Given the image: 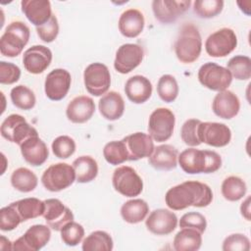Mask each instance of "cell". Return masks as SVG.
I'll return each instance as SVG.
<instances>
[{"instance_id": "cell-35", "label": "cell", "mask_w": 251, "mask_h": 251, "mask_svg": "<svg viewBox=\"0 0 251 251\" xmlns=\"http://www.w3.org/2000/svg\"><path fill=\"white\" fill-rule=\"evenodd\" d=\"M221 191L224 198L227 201H238L246 194L247 186L245 181L236 176L226 177L222 183Z\"/></svg>"}, {"instance_id": "cell-43", "label": "cell", "mask_w": 251, "mask_h": 251, "mask_svg": "<svg viewBox=\"0 0 251 251\" xmlns=\"http://www.w3.org/2000/svg\"><path fill=\"white\" fill-rule=\"evenodd\" d=\"M22 223V219L13 203L0 210V229L11 231Z\"/></svg>"}, {"instance_id": "cell-4", "label": "cell", "mask_w": 251, "mask_h": 251, "mask_svg": "<svg viewBox=\"0 0 251 251\" xmlns=\"http://www.w3.org/2000/svg\"><path fill=\"white\" fill-rule=\"evenodd\" d=\"M30 36L28 26L20 21L12 22L0 38V52L5 57L19 56L27 44Z\"/></svg>"}, {"instance_id": "cell-9", "label": "cell", "mask_w": 251, "mask_h": 251, "mask_svg": "<svg viewBox=\"0 0 251 251\" xmlns=\"http://www.w3.org/2000/svg\"><path fill=\"white\" fill-rule=\"evenodd\" d=\"M112 183L115 190L126 197L138 196L143 190L141 177L128 166H121L114 171Z\"/></svg>"}, {"instance_id": "cell-10", "label": "cell", "mask_w": 251, "mask_h": 251, "mask_svg": "<svg viewBox=\"0 0 251 251\" xmlns=\"http://www.w3.org/2000/svg\"><path fill=\"white\" fill-rule=\"evenodd\" d=\"M83 82L87 92L93 96L107 93L111 85V75L108 67L102 63H92L83 72Z\"/></svg>"}, {"instance_id": "cell-31", "label": "cell", "mask_w": 251, "mask_h": 251, "mask_svg": "<svg viewBox=\"0 0 251 251\" xmlns=\"http://www.w3.org/2000/svg\"><path fill=\"white\" fill-rule=\"evenodd\" d=\"M149 213V206L143 199H131L121 207V216L128 224H138L145 220Z\"/></svg>"}, {"instance_id": "cell-27", "label": "cell", "mask_w": 251, "mask_h": 251, "mask_svg": "<svg viewBox=\"0 0 251 251\" xmlns=\"http://www.w3.org/2000/svg\"><path fill=\"white\" fill-rule=\"evenodd\" d=\"M144 24V16L139 10L127 9L120 16L118 26L120 32L124 36L134 38L142 32Z\"/></svg>"}, {"instance_id": "cell-39", "label": "cell", "mask_w": 251, "mask_h": 251, "mask_svg": "<svg viewBox=\"0 0 251 251\" xmlns=\"http://www.w3.org/2000/svg\"><path fill=\"white\" fill-rule=\"evenodd\" d=\"M178 84L176 79L171 75H163L157 83L159 97L166 103L174 102L178 95Z\"/></svg>"}, {"instance_id": "cell-8", "label": "cell", "mask_w": 251, "mask_h": 251, "mask_svg": "<svg viewBox=\"0 0 251 251\" xmlns=\"http://www.w3.org/2000/svg\"><path fill=\"white\" fill-rule=\"evenodd\" d=\"M176 124L175 114L168 108L155 109L148 121V132L153 140L164 142L171 138Z\"/></svg>"}, {"instance_id": "cell-25", "label": "cell", "mask_w": 251, "mask_h": 251, "mask_svg": "<svg viewBox=\"0 0 251 251\" xmlns=\"http://www.w3.org/2000/svg\"><path fill=\"white\" fill-rule=\"evenodd\" d=\"M125 92L129 101L134 104L145 103L152 95V84L143 75H133L125 84Z\"/></svg>"}, {"instance_id": "cell-44", "label": "cell", "mask_w": 251, "mask_h": 251, "mask_svg": "<svg viewBox=\"0 0 251 251\" xmlns=\"http://www.w3.org/2000/svg\"><path fill=\"white\" fill-rule=\"evenodd\" d=\"M201 121L198 119H189L184 122L180 129L181 140L188 146L195 147L201 144L198 136V126Z\"/></svg>"}, {"instance_id": "cell-38", "label": "cell", "mask_w": 251, "mask_h": 251, "mask_svg": "<svg viewBox=\"0 0 251 251\" xmlns=\"http://www.w3.org/2000/svg\"><path fill=\"white\" fill-rule=\"evenodd\" d=\"M10 97L13 105L21 110H30L34 107L36 102L33 91L23 84L13 87L10 92Z\"/></svg>"}, {"instance_id": "cell-17", "label": "cell", "mask_w": 251, "mask_h": 251, "mask_svg": "<svg viewBox=\"0 0 251 251\" xmlns=\"http://www.w3.org/2000/svg\"><path fill=\"white\" fill-rule=\"evenodd\" d=\"M44 204L45 210L42 216L50 228L60 231L65 225L74 221V214L71 209L65 206L59 199H46Z\"/></svg>"}, {"instance_id": "cell-23", "label": "cell", "mask_w": 251, "mask_h": 251, "mask_svg": "<svg viewBox=\"0 0 251 251\" xmlns=\"http://www.w3.org/2000/svg\"><path fill=\"white\" fill-rule=\"evenodd\" d=\"M21 7L26 19L36 27L46 24L53 15L48 0H23Z\"/></svg>"}, {"instance_id": "cell-48", "label": "cell", "mask_w": 251, "mask_h": 251, "mask_svg": "<svg viewBox=\"0 0 251 251\" xmlns=\"http://www.w3.org/2000/svg\"><path fill=\"white\" fill-rule=\"evenodd\" d=\"M21 70L20 68L10 62H0V83L13 84L20 79Z\"/></svg>"}, {"instance_id": "cell-22", "label": "cell", "mask_w": 251, "mask_h": 251, "mask_svg": "<svg viewBox=\"0 0 251 251\" xmlns=\"http://www.w3.org/2000/svg\"><path fill=\"white\" fill-rule=\"evenodd\" d=\"M95 112L92 98L86 95L75 97L67 106L66 116L74 124H83L89 121Z\"/></svg>"}, {"instance_id": "cell-2", "label": "cell", "mask_w": 251, "mask_h": 251, "mask_svg": "<svg viewBox=\"0 0 251 251\" xmlns=\"http://www.w3.org/2000/svg\"><path fill=\"white\" fill-rule=\"evenodd\" d=\"M177 163L186 174H212L222 167V158L215 151L191 147L178 155Z\"/></svg>"}, {"instance_id": "cell-14", "label": "cell", "mask_w": 251, "mask_h": 251, "mask_svg": "<svg viewBox=\"0 0 251 251\" xmlns=\"http://www.w3.org/2000/svg\"><path fill=\"white\" fill-rule=\"evenodd\" d=\"M199 140L213 147H224L231 139L230 128L223 123L201 122L198 126Z\"/></svg>"}, {"instance_id": "cell-47", "label": "cell", "mask_w": 251, "mask_h": 251, "mask_svg": "<svg viewBox=\"0 0 251 251\" xmlns=\"http://www.w3.org/2000/svg\"><path fill=\"white\" fill-rule=\"evenodd\" d=\"M36 32L38 37L46 43L54 41L59 33V24L57 17L53 14L50 20L41 26L36 27Z\"/></svg>"}, {"instance_id": "cell-40", "label": "cell", "mask_w": 251, "mask_h": 251, "mask_svg": "<svg viewBox=\"0 0 251 251\" xmlns=\"http://www.w3.org/2000/svg\"><path fill=\"white\" fill-rule=\"evenodd\" d=\"M224 1L222 0H197L193 3V12L202 19H211L223 11Z\"/></svg>"}, {"instance_id": "cell-37", "label": "cell", "mask_w": 251, "mask_h": 251, "mask_svg": "<svg viewBox=\"0 0 251 251\" xmlns=\"http://www.w3.org/2000/svg\"><path fill=\"white\" fill-rule=\"evenodd\" d=\"M232 77L237 80H248L251 77V59L248 56L236 55L226 64Z\"/></svg>"}, {"instance_id": "cell-36", "label": "cell", "mask_w": 251, "mask_h": 251, "mask_svg": "<svg viewBox=\"0 0 251 251\" xmlns=\"http://www.w3.org/2000/svg\"><path fill=\"white\" fill-rule=\"evenodd\" d=\"M103 156L105 160L113 166L121 165L126 161H128V154L125 141L122 139L108 142L103 148Z\"/></svg>"}, {"instance_id": "cell-34", "label": "cell", "mask_w": 251, "mask_h": 251, "mask_svg": "<svg viewBox=\"0 0 251 251\" xmlns=\"http://www.w3.org/2000/svg\"><path fill=\"white\" fill-rule=\"evenodd\" d=\"M114 243L111 235L103 230H95L87 235L83 241L81 248L83 251H111Z\"/></svg>"}, {"instance_id": "cell-18", "label": "cell", "mask_w": 251, "mask_h": 251, "mask_svg": "<svg viewBox=\"0 0 251 251\" xmlns=\"http://www.w3.org/2000/svg\"><path fill=\"white\" fill-rule=\"evenodd\" d=\"M147 229L156 235H167L172 233L177 226L176 215L167 209H156L152 211L145 221Z\"/></svg>"}, {"instance_id": "cell-19", "label": "cell", "mask_w": 251, "mask_h": 251, "mask_svg": "<svg viewBox=\"0 0 251 251\" xmlns=\"http://www.w3.org/2000/svg\"><path fill=\"white\" fill-rule=\"evenodd\" d=\"M52 52L44 45H33L25 51L23 64L25 69L33 75L43 73L51 64Z\"/></svg>"}, {"instance_id": "cell-7", "label": "cell", "mask_w": 251, "mask_h": 251, "mask_svg": "<svg viewBox=\"0 0 251 251\" xmlns=\"http://www.w3.org/2000/svg\"><path fill=\"white\" fill-rule=\"evenodd\" d=\"M198 80L204 87L220 92L226 90L231 84L232 76L226 68L208 62L200 67Z\"/></svg>"}, {"instance_id": "cell-45", "label": "cell", "mask_w": 251, "mask_h": 251, "mask_svg": "<svg viewBox=\"0 0 251 251\" xmlns=\"http://www.w3.org/2000/svg\"><path fill=\"white\" fill-rule=\"evenodd\" d=\"M222 248L224 251H249L250 240L242 233H232L225 238Z\"/></svg>"}, {"instance_id": "cell-3", "label": "cell", "mask_w": 251, "mask_h": 251, "mask_svg": "<svg viewBox=\"0 0 251 251\" xmlns=\"http://www.w3.org/2000/svg\"><path fill=\"white\" fill-rule=\"evenodd\" d=\"M175 53L176 58L183 64L195 62L202 50V39L199 29L190 23L181 26L175 42Z\"/></svg>"}, {"instance_id": "cell-6", "label": "cell", "mask_w": 251, "mask_h": 251, "mask_svg": "<svg viewBox=\"0 0 251 251\" xmlns=\"http://www.w3.org/2000/svg\"><path fill=\"white\" fill-rule=\"evenodd\" d=\"M0 132L3 138L19 146L27 138L38 135L37 130L19 114L8 116L1 124Z\"/></svg>"}, {"instance_id": "cell-5", "label": "cell", "mask_w": 251, "mask_h": 251, "mask_svg": "<svg viewBox=\"0 0 251 251\" xmlns=\"http://www.w3.org/2000/svg\"><path fill=\"white\" fill-rule=\"evenodd\" d=\"M75 180L73 166L67 163H57L49 166L41 176L43 186L51 192L62 191L71 186Z\"/></svg>"}, {"instance_id": "cell-13", "label": "cell", "mask_w": 251, "mask_h": 251, "mask_svg": "<svg viewBox=\"0 0 251 251\" xmlns=\"http://www.w3.org/2000/svg\"><path fill=\"white\" fill-rule=\"evenodd\" d=\"M144 56L143 48L135 43H126L121 45L114 61V68L118 73L128 74L138 67Z\"/></svg>"}, {"instance_id": "cell-41", "label": "cell", "mask_w": 251, "mask_h": 251, "mask_svg": "<svg viewBox=\"0 0 251 251\" xmlns=\"http://www.w3.org/2000/svg\"><path fill=\"white\" fill-rule=\"evenodd\" d=\"M61 232L62 241L68 246H75L81 242L84 236V228L81 225L75 222H70L65 225Z\"/></svg>"}, {"instance_id": "cell-20", "label": "cell", "mask_w": 251, "mask_h": 251, "mask_svg": "<svg viewBox=\"0 0 251 251\" xmlns=\"http://www.w3.org/2000/svg\"><path fill=\"white\" fill-rule=\"evenodd\" d=\"M125 141L128 161H137L146 157H150L154 150L153 138L144 132H134L123 138Z\"/></svg>"}, {"instance_id": "cell-33", "label": "cell", "mask_w": 251, "mask_h": 251, "mask_svg": "<svg viewBox=\"0 0 251 251\" xmlns=\"http://www.w3.org/2000/svg\"><path fill=\"white\" fill-rule=\"evenodd\" d=\"M37 182L36 175L27 168H18L11 176L12 186L21 192L33 191L37 186Z\"/></svg>"}, {"instance_id": "cell-28", "label": "cell", "mask_w": 251, "mask_h": 251, "mask_svg": "<svg viewBox=\"0 0 251 251\" xmlns=\"http://www.w3.org/2000/svg\"><path fill=\"white\" fill-rule=\"evenodd\" d=\"M99 112L108 121L119 120L125 112V101L117 91L105 93L98 102Z\"/></svg>"}, {"instance_id": "cell-12", "label": "cell", "mask_w": 251, "mask_h": 251, "mask_svg": "<svg viewBox=\"0 0 251 251\" xmlns=\"http://www.w3.org/2000/svg\"><path fill=\"white\" fill-rule=\"evenodd\" d=\"M51 230L45 225H33L17 240L13 242L12 250L38 251L50 240Z\"/></svg>"}, {"instance_id": "cell-30", "label": "cell", "mask_w": 251, "mask_h": 251, "mask_svg": "<svg viewBox=\"0 0 251 251\" xmlns=\"http://www.w3.org/2000/svg\"><path fill=\"white\" fill-rule=\"evenodd\" d=\"M75 173V180L79 183L92 181L98 175V165L91 156H80L73 162Z\"/></svg>"}, {"instance_id": "cell-24", "label": "cell", "mask_w": 251, "mask_h": 251, "mask_svg": "<svg viewBox=\"0 0 251 251\" xmlns=\"http://www.w3.org/2000/svg\"><path fill=\"white\" fill-rule=\"evenodd\" d=\"M21 153L26 163L33 167L43 165L49 156L45 142L37 136H31L25 140L21 145Z\"/></svg>"}, {"instance_id": "cell-21", "label": "cell", "mask_w": 251, "mask_h": 251, "mask_svg": "<svg viewBox=\"0 0 251 251\" xmlns=\"http://www.w3.org/2000/svg\"><path fill=\"white\" fill-rule=\"evenodd\" d=\"M212 110L216 116L230 120L238 114L240 101L232 91L226 89L216 94L212 103Z\"/></svg>"}, {"instance_id": "cell-1", "label": "cell", "mask_w": 251, "mask_h": 251, "mask_svg": "<svg viewBox=\"0 0 251 251\" xmlns=\"http://www.w3.org/2000/svg\"><path fill=\"white\" fill-rule=\"evenodd\" d=\"M213 192L209 185L197 180H188L170 188L165 195L167 206L180 211L190 206L203 208L211 204Z\"/></svg>"}, {"instance_id": "cell-26", "label": "cell", "mask_w": 251, "mask_h": 251, "mask_svg": "<svg viewBox=\"0 0 251 251\" xmlns=\"http://www.w3.org/2000/svg\"><path fill=\"white\" fill-rule=\"evenodd\" d=\"M178 151L170 144H162L154 148L149 157V164L159 171H171L177 166Z\"/></svg>"}, {"instance_id": "cell-49", "label": "cell", "mask_w": 251, "mask_h": 251, "mask_svg": "<svg viewBox=\"0 0 251 251\" xmlns=\"http://www.w3.org/2000/svg\"><path fill=\"white\" fill-rule=\"evenodd\" d=\"M240 213L243 218H245L247 221H250V197L248 196L241 204L240 206Z\"/></svg>"}, {"instance_id": "cell-15", "label": "cell", "mask_w": 251, "mask_h": 251, "mask_svg": "<svg viewBox=\"0 0 251 251\" xmlns=\"http://www.w3.org/2000/svg\"><path fill=\"white\" fill-rule=\"evenodd\" d=\"M190 5V0H154L152 10L160 23L171 24L184 14Z\"/></svg>"}, {"instance_id": "cell-42", "label": "cell", "mask_w": 251, "mask_h": 251, "mask_svg": "<svg viewBox=\"0 0 251 251\" xmlns=\"http://www.w3.org/2000/svg\"><path fill=\"white\" fill-rule=\"evenodd\" d=\"M51 148L56 157L60 159H67L75 153V142L71 136L60 135L53 140Z\"/></svg>"}, {"instance_id": "cell-16", "label": "cell", "mask_w": 251, "mask_h": 251, "mask_svg": "<svg viewBox=\"0 0 251 251\" xmlns=\"http://www.w3.org/2000/svg\"><path fill=\"white\" fill-rule=\"evenodd\" d=\"M72 83L71 74L65 69H55L51 71L44 82L46 96L53 101H60L68 94Z\"/></svg>"}, {"instance_id": "cell-32", "label": "cell", "mask_w": 251, "mask_h": 251, "mask_svg": "<svg viewBox=\"0 0 251 251\" xmlns=\"http://www.w3.org/2000/svg\"><path fill=\"white\" fill-rule=\"evenodd\" d=\"M13 204L16 207L22 219V222L42 216L45 210L44 201H41L34 197L24 198L16 202H13Z\"/></svg>"}, {"instance_id": "cell-29", "label": "cell", "mask_w": 251, "mask_h": 251, "mask_svg": "<svg viewBox=\"0 0 251 251\" xmlns=\"http://www.w3.org/2000/svg\"><path fill=\"white\" fill-rule=\"evenodd\" d=\"M202 233L198 230L183 227L174 237L173 246L176 251H196L201 247Z\"/></svg>"}, {"instance_id": "cell-46", "label": "cell", "mask_w": 251, "mask_h": 251, "mask_svg": "<svg viewBox=\"0 0 251 251\" xmlns=\"http://www.w3.org/2000/svg\"><path fill=\"white\" fill-rule=\"evenodd\" d=\"M181 228L189 227L198 230L200 233H203L207 227V222L205 217L198 212H189L185 213L179 220L178 223Z\"/></svg>"}, {"instance_id": "cell-11", "label": "cell", "mask_w": 251, "mask_h": 251, "mask_svg": "<svg viewBox=\"0 0 251 251\" xmlns=\"http://www.w3.org/2000/svg\"><path fill=\"white\" fill-rule=\"evenodd\" d=\"M237 45V36L233 29L223 27L211 33L205 42L207 54L214 58H223L230 54Z\"/></svg>"}]
</instances>
